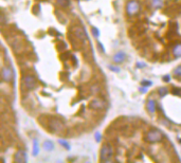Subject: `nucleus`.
I'll return each mask as SVG.
<instances>
[{
  "mask_svg": "<svg viewBox=\"0 0 181 163\" xmlns=\"http://www.w3.org/2000/svg\"><path fill=\"white\" fill-rule=\"evenodd\" d=\"M163 139V135L161 131L157 130V129H151L145 135L144 140L148 143H158V142L162 141Z\"/></svg>",
  "mask_w": 181,
  "mask_h": 163,
  "instance_id": "nucleus-1",
  "label": "nucleus"
},
{
  "mask_svg": "<svg viewBox=\"0 0 181 163\" xmlns=\"http://www.w3.org/2000/svg\"><path fill=\"white\" fill-rule=\"evenodd\" d=\"M113 157V148L109 144H104L101 149V160L104 162H111Z\"/></svg>",
  "mask_w": 181,
  "mask_h": 163,
  "instance_id": "nucleus-2",
  "label": "nucleus"
},
{
  "mask_svg": "<svg viewBox=\"0 0 181 163\" xmlns=\"http://www.w3.org/2000/svg\"><path fill=\"white\" fill-rule=\"evenodd\" d=\"M126 12L129 16L137 15L140 12V5H139L138 1H135V0L129 1L126 5Z\"/></svg>",
  "mask_w": 181,
  "mask_h": 163,
  "instance_id": "nucleus-3",
  "label": "nucleus"
},
{
  "mask_svg": "<svg viewBox=\"0 0 181 163\" xmlns=\"http://www.w3.org/2000/svg\"><path fill=\"white\" fill-rule=\"evenodd\" d=\"M1 76H2L3 82L9 83L13 78V71H12V69L10 67L5 66V67H2V70H1Z\"/></svg>",
  "mask_w": 181,
  "mask_h": 163,
  "instance_id": "nucleus-4",
  "label": "nucleus"
},
{
  "mask_svg": "<svg viewBox=\"0 0 181 163\" xmlns=\"http://www.w3.org/2000/svg\"><path fill=\"white\" fill-rule=\"evenodd\" d=\"M50 128L54 133H58V131H62L65 128V125L60 120H52V121H50Z\"/></svg>",
  "mask_w": 181,
  "mask_h": 163,
  "instance_id": "nucleus-5",
  "label": "nucleus"
},
{
  "mask_svg": "<svg viewBox=\"0 0 181 163\" xmlns=\"http://www.w3.org/2000/svg\"><path fill=\"white\" fill-rule=\"evenodd\" d=\"M24 85L28 90H33L36 87V78L32 75H26L24 78Z\"/></svg>",
  "mask_w": 181,
  "mask_h": 163,
  "instance_id": "nucleus-6",
  "label": "nucleus"
},
{
  "mask_svg": "<svg viewBox=\"0 0 181 163\" xmlns=\"http://www.w3.org/2000/svg\"><path fill=\"white\" fill-rule=\"evenodd\" d=\"M89 106H90L91 109H94V110H101V109H104L106 107V103L101 99H94L90 102Z\"/></svg>",
  "mask_w": 181,
  "mask_h": 163,
  "instance_id": "nucleus-7",
  "label": "nucleus"
},
{
  "mask_svg": "<svg viewBox=\"0 0 181 163\" xmlns=\"http://www.w3.org/2000/svg\"><path fill=\"white\" fill-rule=\"evenodd\" d=\"M74 35H75L76 38H78L80 40H86L87 39L86 32H85L84 29L81 28V27H76V28H74Z\"/></svg>",
  "mask_w": 181,
  "mask_h": 163,
  "instance_id": "nucleus-8",
  "label": "nucleus"
},
{
  "mask_svg": "<svg viewBox=\"0 0 181 163\" xmlns=\"http://www.w3.org/2000/svg\"><path fill=\"white\" fill-rule=\"evenodd\" d=\"M14 160L16 161V162H26L27 161V154L24 152V150H18L17 152L15 154V158H14Z\"/></svg>",
  "mask_w": 181,
  "mask_h": 163,
  "instance_id": "nucleus-9",
  "label": "nucleus"
},
{
  "mask_svg": "<svg viewBox=\"0 0 181 163\" xmlns=\"http://www.w3.org/2000/svg\"><path fill=\"white\" fill-rule=\"evenodd\" d=\"M156 108H157V105H156L155 100L149 99V100L146 102V109H147V111H148V113L153 114V113L156 111Z\"/></svg>",
  "mask_w": 181,
  "mask_h": 163,
  "instance_id": "nucleus-10",
  "label": "nucleus"
},
{
  "mask_svg": "<svg viewBox=\"0 0 181 163\" xmlns=\"http://www.w3.org/2000/svg\"><path fill=\"white\" fill-rule=\"evenodd\" d=\"M125 57H126V55L124 52H118L113 56V61L114 63H123Z\"/></svg>",
  "mask_w": 181,
  "mask_h": 163,
  "instance_id": "nucleus-11",
  "label": "nucleus"
},
{
  "mask_svg": "<svg viewBox=\"0 0 181 163\" xmlns=\"http://www.w3.org/2000/svg\"><path fill=\"white\" fill-rule=\"evenodd\" d=\"M173 54H174L175 57H177V58L181 57V44L175 46V48L173 49Z\"/></svg>",
  "mask_w": 181,
  "mask_h": 163,
  "instance_id": "nucleus-12",
  "label": "nucleus"
},
{
  "mask_svg": "<svg viewBox=\"0 0 181 163\" xmlns=\"http://www.w3.org/2000/svg\"><path fill=\"white\" fill-rule=\"evenodd\" d=\"M43 148H45L46 150H48V152H50V150H53L54 148V145L53 143H52L51 141H45L43 142Z\"/></svg>",
  "mask_w": 181,
  "mask_h": 163,
  "instance_id": "nucleus-13",
  "label": "nucleus"
},
{
  "mask_svg": "<svg viewBox=\"0 0 181 163\" xmlns=\"http://www.w3.org/2000/svg\"><path fill=\"white\" fill-rule=\"evenodd\" d=\"M38 152H39L38 141H37V140H34V142H33V155H34V156H37Z\"/></svg>",
  "mask_w": 181,
  "mask_h": 163,
  "instance_id": "nucleus-14",
  "label": "nucleus"
},
{
  "mask_svg": "<svg viewBox=\"0 0 181 163\" xmlns=\"http://www.w3.org/2000/svg\"><path fill=\"white\" fill-rule=\"evenodd\" d=\"M56 1H57L58 5H62V7H64V8L69 7V5H70V1H69V0H56Z\"/></svg>",
  "mask_w": 181,
  "mask_h": 163,
  "instance_id": "nucleus-15",
  "label": "nucleus"
},
{
  "mask_svg": "<svg viewBox=\"0 0 181 163\" xmlns=\"http://www.w3.org/2000/svg\"><path fill=\"white\" fill-rule=\"evenodd\" d=\"M158 92H159L160 96H166V94L168 93V89L166 87H161L159 90H158Z\"/></svg>",
  "mask_w": 181,
  "mask_h": 163,
  "instance_id": "nucleus-16",
  "label": "nucleus"
},
{
  "mask_svg": "<svg viewBox=\"0 0 181 163\" xmlns=\"http://www.w3.org/2000/svg\"><path fill=\"white\" fill-rule=\"evenodd\" d=\"M58 143L60 144V145H63L64 147L66 148V149H70V146H69V143H68V142H66L65 140H58Z\"/></svg>",
  "mask_w": 181,
  "mask_h": 163,
  "instance_id": "nucleus-17",
  "label": "nucleus"
},
{
  "mask_svg": "<svg viewBox=\"0 0 181 163\" xmlns=\"http://www.w3.org/2000/svg\"><path fill=\"white\" fill-rule=\"evenodd\" d=\"M172 93L174 94V96H181V88L175 87L174 89L172 90Z\"/></svg>",
  "mask_w": 181,
  "mask_h": 163,
  "instance_id": "nucleus-18",
  "label": "nucleus"
},
{
  "mask_svg": "<svg viewBox=\"0 0 181 163\" xmlns=\"http://www.w3.org/2000/svg\"><path fill=\"white\" fill-rule=\"evenodd\" d=\"M91 31H92V34H93V36H94V37H97H97L100 36V31H99V29H97V28L93 27Z\"/></svg>",
  "mask_w": 181,
  "mask_h": 163,
  "instance_id": "nucleus-19",
  "label": "nucleus"
},
{
  "mask_svg": "<svg viewBox=\"0 0 181 163\" xmlns=\"http://www.w3.org/2000/svg\"><path fill=\"white\" fill-rule=\"evenodd\" d=\"M174 74L176 76H181V66H178V67L174 70Z\"/></svg>",
  "mask_w": 181,
  "mask_h": 163,
  "instance_id": "nucleus-20",
  "label": "nucleus"
},
{
  "mask_svg": "<svg viewBox=\"0 0 181 163\" xmlns=\"http://www.w3.org/2000/svg\"><path fill=\"white\" fill-rule=\"evenodd\" d=\"M163 80L164 82H170V74H166V75L163 76Z\"/></svg>",
  "mask_w": 181,
  "mask_h": 163,
  "instance_id": "nucleus-21",
  "label": "nucleus"
},
{
  "mask_svg": "<svg viewBox=\"0 0 181 163\" xmlns=\"http://www.w3.org/2000/svg\"><path fill=\"white\" fill-rule=\"evenodd\" d=\"M109 68L112 70V71H114V72H119V71H120V69H119L118 67H114V66H109Z\"/></svg>",
  "mask_w": 181,
  "mask_h": 163,
  "instance_id": "nucleus-22",
  "label": "nucleus"
},
{
  "mask_svg": "<svg viewBox=\"0 0 181 163\" xmlns=\"http://www.w3.org/2000/svg\"><path fill=\"white\" fill-rule=\"evenodd\" d=\"M95 138H97V142L101 141V133H95Z\"/></svg>",
  "mask_w": 181,
  "mask_h": 163,
  "instance_id": "nucleus-23",
  "label": "nucleus"
},
{
  "mask_svg": "<svg viewBox=\"0 0 181 163\" xmlns=\"http://www.w3.org/2000/svg\"><path fill=\"white\" fill-rule=\"evenodd\" d=\"M142 85H144V86H151V82H146V80H143Z\"/></svg>",
  "mask_w": 181,
  "mask_h": 163,
  "instance_id": "nucleus-24",
  "label": "nucleus"
},
{
  "mask_svg": "<svg viewBox=\"0 0 181 163\" xmlns=\"http://www.w3.org/2000/svg\"><path fill=\"white\" fill-rule=\"evenodd\" d=\"M140 91H141V92H146V91H147V89H146V88H141Z\"/></svg>",
  "mask_w": 181,
  "mask_h": 163,
  "instance_id": "nucleus-25",
  "label": "nucleus"
},
{
  "mask_svg": "<svg viewBox=\"0 0 181 163\" xmlns=\"http://www.w3.org/2000/svg\"><path fill=\"white\" fill-rule=\"evenodd\" d=\"M154 1H160V0H153V2H154Z\"/></svg>",
  "mask_w": 181,
  "mask_h": 163,
  "instance_id": "nucleus-26",
  "label": "nucleus"
}]
</instances>
